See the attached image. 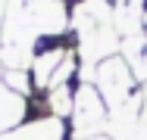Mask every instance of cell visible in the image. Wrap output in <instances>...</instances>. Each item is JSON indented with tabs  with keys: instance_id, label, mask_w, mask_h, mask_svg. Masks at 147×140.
<instances>
[{
	"instance_id": "cell-5",
	"label": "cell",
	"mask_w": 147,
	"mask_h": 140,
	"mask_svg": "<svg viewBox=\"0 0 147 140\" xmlns=\"http://www.w3.org/2000/svg\"><path fill=\"white\" fill-rule=\"evenodd\" d=\"M25 118H28V100L6 87L3 62H0V134H13Z\"/></svg>"
},
{
	"instance_id": "cell-3",
	"label": "cell",
	"mask_w": 147,
	"mask_h": 140,
	"mask_svg": "<svg viewBox=\"0 0 147 140\" xmlns=\"http://www.w3.org/2000/svg\"><path fill=\"white\" fill-rule=\"evenodd\" d=\"M94 87H97L100 97L107 100L110 112H116V109H122L125 103H131V100L138 97V90H141V84L135 81V75H131V69H128V62L122 59V53L103 59V62L94 69Z\"/></svg>"
},
{
	"instance_id": "cell-8",
	"label": "cell",
	"mask_w": 147,
	"mask_h": 140,
	"mask_svg": "<svg viewBox=\"0 0 147 140\" xmlns=\"http://www.w3.org/2000/svg\"><path fill=\"white\" fill-rule=\"evenodd\" d=\"M0 140H16V137H13V134H0Z\"/></svg>"
},
{
	"instance_id": "cell-7",
	"label": "cell",
	"mask_w": 147,
	"mask_h": 140,
	"mask_svg": "<svg viewBox=\"0 0 147 140\" xmlns=\"http://www.w3.org/2000/svg\"><path fill=\"white\" fill-rule=\"evenodd\" d=\"M3 22H6V0H0V41H3Z\"/></svg>"
},
{
	"instance_id": "cell-6",
	"label": "cell",
	"mask_w": 147,
	"mask_h": 140,
	"mask_svg": "<svg viewBox=\"0 0 147 140\" xmlns=\"http://www.w3.org/2000/svg\"><path fill=\"white\" fill-rule=\"evenodd\" d=\"M122 59L128 62V69H131V75H135V81L144 87L147 84V34H131V37H122Z\"/></svg>"
},
{
	"instance_id": "cell-4",
	"label": "cell",
	"mask_w": 147,
	"mask_h": 140,
	"mask_svg": "<svg viewBox=\"0 0 147 140\" xmlns=\"http://www.w3.org/2000/svg\"><path fill=\"white\" fill-rule=\"evenodd\" d=\"M16 140H72L69 121L59 115H38V118H25L16 131Z\"/></svg>"
},
{
	"instance_id": "cell-1",
	"label": "cell",
	"mask_w": 147,
	"mask_h": 140,
	"mask_svg": "<svg viewBox=\"0 0 147 140\" xmlns=\"http://www.w3.org/2000/svg\"><path fill=\"white\" fill-rule=\"evenodd\" d=\"M69 31L66 0H6V22L0 41L3 69H28L41 37Z\"/></svg>"
},
{
	"instance_id": "cell-2",
	"label": "cell",
	"mask_w": 147,
	"mask_h": 140,
	"mask_svg": "<svg viewBox=\"0 0 147 140\" xmlns=\"http://www.w3.org/2000/svg\"><path fill=\"white\" fill-rule=\"evenodd\" d=\"M110 128V106L100 97V90L94 81H78L75 84V103L69 115V131L72 137H91V134H103Z\"/></svg>"
}]
</instances>
